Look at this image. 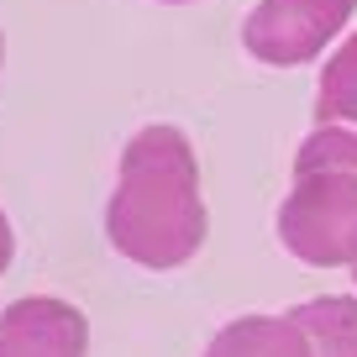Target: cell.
Returning a JSON list of instances; mask_svg holds the SVG:
<instances>
[{
	"mask_svg": "<svg viewBox=\"0 0 357 357\" xmlns=\"http://www.w3.org/2000/svg\"><path fill=\"white\" fill-rule=\"evenodd\" d=\"M357 0H257L242 22V47L257 63L300 68L326 53L336 32L352 22Z\"/></svg>",
	"mask_w": 357,
	"mask_h": 357,
	"instance_id": "3",
	"label": "cell"
},
{
	"mask_svg": "<svg viewBox=\"0 0 357 357\" xmlns=\"http://www.w3.org/2000/svg\"><path fill=\"white\" fill-rule=\"evenodd\" d=\"M289 321L305 331L310 357H357V300L352 294H326L289 310Z\"/></svg>",
	"mask_w": 357,
	"mask_h": 357,
	"instance_id": "6",
	"label": "cell"
},
{
	"mask_svg": "<svg viewBox=\"0 0 357 357\" xmlns=\"http://www.w3.org/2000/svg\"><path fill=\"white\" fill-rule=\"evenodd\" d=\"M11 257H16V231H11V221H6V211H0V273L11 268Z\"/></svg>",
	"mask_w": 357,
	"mask_h": 357,
	"instance_id": "8",
	"label": "cell"
},
{
	"mask_svg": "<svg viewBox=\"0 0 357 357\" xmlns=\"http://www.w3.org/2000/svg\"><path fill=\"white\" fill-rule=\"evenodd\" d=\"M163 6H190V0H163Z\"/></svg>",
	"mask_w": 357,
	"mask_h": 357,
	"instance_id": "9",
	"label": "cell"
},
{
	"mask_svg": "<svg viewBox=\"0 0 357 357\" xmlns=\"http://www.w3.org/2000/svg\"><path fill=\"white\" fill-rule=\"evenodd\" d=\"M205 357H310V347L289 315H242L211 336Z\"/></svg>",
	"mask_w": 357,
	"mask_h": 357,
	"instance_id": "5",
	"label": "cell"
},
{
	"mask_svg": "<svg viewBox=\"0 0 357 357\" xmlns=\"http://www.w3.org/2000/svg\"><path fill=\"white\" fill-rule=\"evenodd\" d=\"M315 121L357 137V32L326 58L321 84H315Z\"/></svg>",
	"mask_w": 357,
	"mask_h": 357,
	"instance_id": "7",
	"label": "cell"
},
{
	"mask_svg": "<svg viewBox=\"0 0 357 357\" xmlns=\"http://www.w3.org/2000/svg\"><path fill=\"white\" fill-rule=\"evenodd\" d=\"M279 242L310 268L357 263V163H294Z\"/></svg>",
	"mask_w": 357,
	"mask_h": 357,
	"instance_id": "2",
	"label": "cell"
},
{
	"mask_svg": "<svg viewBox=\"0 0 357 357\" xmlns=\"http://www.w3.org/2000/svg\"><path fill=\"white\" fill-rule=\"evenodd\" d=\"M0 58H6V43H0Z\"/></svg>",
	"mask_w": 357,
	"mask_h": 357,
	"instance_id": "10",
	"label": "cell"
},
{
	"mask_svg": "<svg viewBox=\"0 0 357 357\" xmlns=\"http://www.w3.org/2000/svg\"><path fill=\"white\" fill-rule=\"evenodd\" d=\"M89 321L68 300H16L0 310V357H84Z\"/></svg>",
	"mask_w": 357,
	"mask_h": 357,
	"instance_id": "4",
	"label": "cell"
},
{
	"mask_svg": "<svg viewBox=\"0 0 357 357\" xmlns=\"http://www.w3.org/2000/svg\"><path fill=\"white\" fill-rule=\"evenodd\" d=\"M205 200H200V163L178 126H142L121 153L105 236L137 268H184L205 247Z\"/></svg>",
	"mask_w": 357,
	"mask_h": 357,
	"instance_id": "1",
	"label": "cell"
},
{
	"mask_svg": "<svg viewBox=\"0 0 357 357\" xmlns=\"http://www.w3.org/2000/svg\"><path fill=\"white\" fill-rule=\"evenodd\" d=\"M352 279H357V263H352Z\"/></svg>",
	"mask_w": 357,
	"mask_h": 357,
	"instance_id": "11",
	"label": "cell"
}]
</instances>
